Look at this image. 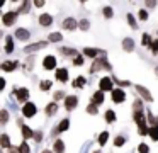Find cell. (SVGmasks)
<instances>
[{"instance_id":"6da1fadb","label":"cell","mask_w":158,"mask_h":153,"mask_svg":"<svg viewBox=\"0 0 158 153\" xmlns=\"http://www.w3.org/2000/svg\"><path fill=\"white\" fill-rule=\"evenodd\" d=\"M15 19H17V12L12 10V12H7L4 17H2V22H4L5 26H12V24L15 22Z\"/></svg>"},{"instance_id":"7a4b0ae2","label":"cell","mask_w":158,"mask_h":153,"mask_svg":"<svg viewBox=\"0 0 158 153\" xmlns=\"http://www.w3.org/2000/svg\"><path fill=\"white\" fill-rule=\"evenodd\" d=\"M100 68H106V70H110V65L107 63L106 60L94 61V65H92V68H90V71H97V70H100Z\"/></svg>"},{"instance_id":"3957f363","label":"cell","mask_w":158,"mask_h":153,"mask_svg":"<svg viewBox=\"0 0 158 153\" xmlns=\"http://www.w3.org/2000/svg\"><path fill=\"white\" fill-rule=\"evenodd\" d=\"M22 114L27 116V117H32V116L36 114V105H34V104H31V102L24 104V107H22Z\"/></svg>"},{"instance_id":"277c9868","label":"cell","mask_w":158,"mask_h":153,"mask_svg":"<svg viewBox=\"0 0 158 153\" xmlns=\"http://www.w3.org/2000/svg\"><path fill=\"white\" fill-rule=\"evenodd\" d=\"M77 104H78V99H77L75 95H68V97H65V105H66V109H68V111L75 109Z\"/></svg>"},{"instance_id":"5b68a950","label":"cell","mask_w":158,"mask_h":153,"mask_svg":"<svg viewBox=\"0 0 158 153\" xmlns=\"http://www.w3.org/2000/svg\"><path fill=\"white\" fill-rule=\"evenodd\" d=\"M15 97H17V100L26 102L29 99V90L27 88H17V90H15Z\"/></svg>"},{"instance_id":"8992f818","label":"cell","mask_w":158,"mask_h":153,"mask_svg":"<svg viewBox=\"0 0 158 153\" xmlns=\"http://www.w3.org/2000/svg\"><path fill=\"white\" fill-rule=\"evenodd\" d=\"M124 99H126V94H124V90H121V88H116V90H112V100H114V102H124Z\"/></svg>"},{"instance_id":"52a82bcc","label":"cell","mask_w":158,"mask_h":153,"mask_svg":"<svg viewBox=\"0 0 158 153\" xmlns=\"http://www.w3.org/2000/svg\"><path fill=\"white\" fill-rule=\"evenodd\" d=\"M43 66H44L46 70H53V68L56 66V58L55 56H46L44 61H43Z\"/></svg>"},{"instance_id":"ba28073f","label":"cell","mask_w":158,"mask_h":153,"mask_svg":"<svg viewBox=\"0 0 158 153\" xmlns=\"http://www.w3.org/2000/svg\"><path fill=\"white\" fill-rule=\"evenodd\" d=\"M100 90H112V80L109 77H104L100 78Z\"/></svg>"},{"instance_id":"9c48e42d","label":"cell","mask_w":158,"mask_h":153,"mask_svg":"<svg viewBox=\"0 0 158 153\" xmlns=\"http://www.w3.org/2000/svg\"><path fill=\"white\" fill-rule=\"evenodd\" d=\"M51 22H53V17L49 15V14H41V15H39V24H41L43 27L51 26Z\"/></svg>"},{"instance_id":"30bf717a","label":"cell","mask_w":158,"mask_h":153,"mask_svg":"<svg viewBox=\"0 0 158 153\" xmlns=\"http://www.w3.org/2000/svg\"><path fill=\"white\" fill-rule=\"evenodd\" d=\"M56 80H60V82L68 80V70H66V68H58V70H56Z\"/></svg>"},{"instance_id":"8fae6325","label":"cell","mask_w":158,"mask_h":153,"mask_svg":"<svg viewBox=\"0 0 158 153\" xmlns=\"http://www.w3.org/2000/svg\"><path fill=\"white\" fill-rule=\"evenodd\" d=\"M63 27L68 29V31H73L77 27V20L72 19V17H70V19H65V20H63Z\"/></svg>"},{"instance_id":"7c38bea8","label":"cell","mask_w":158,"mask_h":153,"mask_svg":"<svg viewBox=\"0 0 158 153\" xmlns=\"http://www.w3.org/2000/svg\"><path fill=\"white\" fill-rule=\"evenodd\" d=\"M15 37H17V39H29L31 34H29L27 29H17L15 31Z\"/></svg>"},{"instance_id":"4fadbf2b","label":"cell","mask_w":158,"mask_h":153,"mask_svg":"<svg viewBox=\"0 0 158 153\" xmlns=\"http://www.w3.org/2000/svg\"><path fill=\"white\" fill-rule=\"evenodd\" d=\"M123 48L127 51V53H131V51L134 49V43H133V39H129V37L123 39Z\"/></svg>"},{"instance_id":"5bb4252c","label":"cell","mask_w":158,"mask_h":153,"mask_svg":"<svg viewBox=\"0 0 158 153\" xmlns=\"http://www.w3.org/2000/svg\"><path fill=\"white\" fill-rule=\"evenodd\" d=\"M46 46V43H34V44H31V46H27L26 48V53H31V51H36V49H43V48Z\"/></svg>"},{"instance_id":"9a60e30c","label":"cell","mask_w":158,"mask_h":153,"mask_svg":"<svg viewBox=\"0 0 158 153\" xmlns=\"http://www.w3.org/2000/svg\"><path fill=\"white\" fill-rule=\"evenodd\" d=\"M136 90L139 92V94L143 95V97L146 99V100H151V95H150V90H146V88H144V87H141V85H136Z\"/></svg>"},{"instance_id":"2e32d148","label":"cell","mask_w":158,"mask_h":153,"mask_svg":"<svg viewBox=\"0 0 158 153\" xmlns=\"http://www.w3.org/2000/svg\"><path fill=\"white\" fill-rule=\"evenodd\" d=\"M56 111H58V105H56V102H51V104H48V107H46V114H48V116L56 114Z\"/></svg>"},{"instance_id":"e0dca14e","label":"cell","mask_w":158,"mask_h":153,"mask_svg":"<svg viewBox=\"0 0 158 153\" xmlns=\"http://www.w3.org/2000/svg\"><path fill=\"white\" fill-rule=\"evenodd\" d=\"M83 53H85L87 56H90V58H95L97 54H99V53H102V51H99V49H94V48H85V49H83Z\"/></svg>"},{"instance_id":"ac0fdd59","label":"cell","mask_w":158,"mask_h":153,"mask_svg":"<svg viewBox=\"0 0 158 153\" xmlns=\"http://www.w3.org/2000/svg\"><path fill=\"white\" fill-rule=\"evenodd\" d=\"M92 100L95 102V104H102V102H104V94H102V90L95 92V94H94V97H92Z\"/></svg>"},{"instance_id":"d6986e66","label":"cell","mask_w":158,"mask_h":153,"mask_svg":"<svg viewBox=\"0 0 158 153\" xmlns=\"http://www.w3.org/2000/svg\"><path fill=\"white\" fill-rule=\"evenodd\" d=\"M53 150H55V153H63L65 151V143H63L61 139H58V141L55 143V148Z\"/></svg>"},{"instance_id":"ffe728a7","label":"cell","mask_w":158,"mask_h":153,"mask_svg":"<svg viewBox=\"0 0 158 153\" xmlns=\"http://www.w3.org/2000/svg\"><path fill=\"white\" fill-rule=\"evenodd\" d=\"M22 136H24V138H32V136H34V133H32L31 128H27V126H22Z\"/></svg>"},{"instance_id":"44dd1931","label":"cell","mask_w":158,"mask_h":153,"mask_svg":"<svg viewBox=\"0 0 158 153\" xmlns=\"http://www.w3.org/2000/svg\"><path fill=\"white\" fill-rule=\"evenodd\" d=\"M48 39L51 41V43H60V41H61L63 37H61V34H60V32H53V34H49Z\"/></svg>"},{"instance_id":"7402d4cb","label":"cell","mask_w":158,"mask_h":153,"mask_svg":"<svg viewBox=\"0 0 158 153\" xmlns=\"http://www.w3.org/2000/svg\"><path fill=\"white\" fill-rule=\"evenodd\" d=\"M83 85H85V78H83V77H77L75 82H73V87L80 88V87H83Z\"/></svg>"},{"instance_id":"603a6c76","label":"cell","mask_w":158,"mask_h":153,"mask_svg":"<svg viewBox=\"0 0 158 153\" xmlns=\"http://www.w3.org/2000/svg\"><path fill=\"white\" fill-rule=\"evenodd\" d=\"M12 49H14V41H12V37H7V43H5V53H12Z\"/></svg>"},{"instance_id":"cb8c5ba5","label":"cell","mask_w":158,"mask_h":153,"mask_svg":"<svg viewBox=\"0 0 158 153\" xmlns=\"http://www.w3.org/2000/svg\"><path fill=\"white\" fill-rule=\"evenodd\" d=\"M68 128H70V121L68 119H63V121L60 122V126H58V131H66Z\"/></svg>"},{"instance_id":"d4e9b609","label":"cell","mask_w":158,"mask_h":153,"mask_svg":"<svg viewBox=\"0 0 158 153\" xmlns=\"http://www.w3.org/2000/svg\"><path fill=\"white\" fill-rule=\"evenodd\" d=\"M2 68H4L5 71H12V70H15V63H12V61H5V63L2 65Z\"/></svg>"},{"instance_id":"484cf974","label":"cell","mask_w":158,"mask_h":153,"mask_svg":"<svg viewBox=\"0 0 158 153\" xmlns=\"http://www.w3.org/2000/svg\"><path fill=\"white\" fill-rule=\"evenodd\" d=\"M106 121L107 122H114V121H116V114H114V111H106Z\"/></svg>"},{"instance_id":"4316f807","label":"cell","mask_w":158,"mask_h":153,"mask_svg":"<svg viewBox=\"0 0 158 153\" xmlns=\"http://www.w3.org/2000/svg\"><path fill=\"white\" fill-rule=\"evenodd\" d=\"M150 136H151V139L158 141V126H153V128H150Z\"/></svg>"},{"instance_id":"83f0119b","label":"cell","mask_w":158,"mask_h":153,"mask_svg":"<svg viewBox=\"0 0 158 153\" xmlns=\"http://www.w3.org/2000/svg\"><path fill=\"white\" fill-rule=\"evenodd\" d=\"M107 138H109V133H107V131L100 133V136H99V145H100V146H102V145H106Z\"/></svg>"},{"instance_id":"f1b7e54d","label":"cell","mask_w":158,"mask_h":153,"mask_svg":"<svg viewBox=\"0 0 158 153\" xmlns=\"http://www.w3.org/2000/svg\"><path fill=\"white\" fill-rule=\"evenodd\" d=\"M61 53H63V54H66V56H75V54H77V51L73 49V48H63V49H61Z\"/></svg>"},{"instance_id":"f546056e","label":"cell","mask_w":158,"mask_h":153,"mask_svg":"<svg viewBox=\"0 0 158 153\" xmlns=\"http://www.w3.org/2000/svg\"><path fill=\"white\" fill-rule=\"evenodd\" d=\"M19 151H21V153H31V148H29L27 143H22V145L19 146Z\"/></svg>"},{"instance_id":"4dcf8cb0","label":"cell","mask_w":158,"mask_h":153,"mask_svg":"<svg viewBox=\"0 0 158 153\" xmlns=\"http://www.w3.org/2000/svg\"><path fill=\"white\" fill-rule=\"evenodd\" d=\"M87 112H89V114H97V112H99V109H97V104H90L89 107H87Z\"/></svg>"},{"instance_id":"1f68e13d","label":"cell","mask_w":158,"mask_h":153,"mask_svg":"<svg viewBox=\"0 0 158 153\" xmlns=\"http://www.w3.org/2000/svg\"><path fill=\"white\" fill-rule=\"evenodd\" d=\"M124 143H126V139H124L123 136H117V138L114 139V145H116V146H123Z\"/></svg>"},{"instance_id":"d6a6232c","label":"cell","mask_w":158,"mask_h":153,"mask_svg":"<svg viewBox=\"0 0 158 153\" xmlns=\"http://www.w3.org/2000/svg\"><path fill=\"white\" fill-rule=\"evenodd\" d=\"M138 151H139V153H148V151H150V148H148V145L141 143V145L138 146Z\"/></svg>"},{"instance_id":"836d02e7","label":"cell","mask_w":158,"mask_h":153,"mask_svg":"<svg viewBox=\"0 0 158 153\" xmlns=\"http://www.w3.org/2000/svg\"><path fill=\"white\" fill-rule=\"evenodd\" d=\"M73 63H75V66H80V65H83V56H82V54H78V56H75V60H73Z\"/></svg>"},{"instance_id":"e575fe53","label":"cell","mask_w":158,"mask_h":153,"mask_svg":"<svg viewBox=\"0 0 158 153\" xmlns=\"http://www.w3.org/2000/svg\"><path fill=\"white\" fill-rule=\"evenodd\" d=\"M127 22H129V26L133 27V29H136V20H134V17L131 15V14H127Z\"/></svg>"},{"instance_id":"d590c367","label":"cell","mask_w":158,"mask_h":153,"mask_svg":"<svg viewBox=\"0 0 158 153\" xmlns=\"http://www.w3.org/2000/svg\"><path fill=\"white\" fill-rule=\"evenodd\" d=\"M29 7H31V3H29V2H24V3H22V7H21V10H19V12H21V14H26V12L29 10Z\"/></svg>"},{"instance_id":"8d00e7d4","label":"cell","mask_w":158,"mask_h":153,"mask_svg":"<svg viewBox=\"0 0 158 153\" xmlns=\"http://www.w3.org/2000/svg\"><path fill=\"white\" fill-rule=\"evenodd\" d=\"M151 51H153V54H158V39H155L151 43Z\"/></svg>"},{"instance_id":"74e56055","label":"cell","mask_w":158,"mask_h":153,"mask_svg":"<svg viewBox=\"0 0 158 153\" xmlns=\"http://www.w3.org/2000/svg\"><path fill=\"white\" fill-rule=\"evenodd\" d=\"M49 87H51V80H44V82H41V88H43V90H48Z\"/></svg>"},{"instance_id":"f35d334b","label":"cell","mask_w":158,"mask_h":153,"mask_svg":"<svg viewBox=\"0 0 158 153\" xmlns=\"http://www.w3.org/2000/svg\"><path fill=\"white\" fill-rule=\"evenodd\" d=\"M2 146H4V148H9V136L7 134H2Z\"/></svg>"},{"instance_id":"ab89813d","label":"cell","mask_w":158,"mask_h":153,"mask_svg":"<svg viewBox=\"0 0 158 153\" xmlns=\"http://www.w3.org/2000/svg\"><path fill=\"white\" fill-rule=\"evenodd\" d=\"M104 15H106L107 19H110V17H112V9H110V7H106V9H104Z\"/></svg>"},{"instance_id":"60d3db41","label":"cell","mask_w":158,"mask_h":153,"mask_svg":"<svg viewBox=\"0 0 158 153\" xmlns=\"http://www.w3.org/2000/svg\"><path fill=\"white\" fill-rule=\"evenodd\" d=\"M78 26H80V29L87 31V29H89V26H90V22H89V20H82V22H80Z\"/></svg>"},{"instance_id":"b9f144b4","label":"cell","mask_w":158,"mask_h":153,"mask_svg":"<svg viewBox=\"0 0 158 153\" xmlns=\"http://www.w3.org/2000/svg\"><path fill=\"white\" fill-rule=\"evenodd\" d=\"M139 19L141 20H146L148 19V12H146V10H139Z\"/></svg>"},{"instance_id":"7bdbcfd3","label":"cell","mask_w":158,"mask_h":153,"mask_svg":"<svg viewBox=\"0 0 158 153\" xmlns=\"http://www.w3.org/2000/svg\"><path fill=\"white\" fill-rule=\"evenodd\" d=\"M151 43V37L148 36V34H143V44L146 46V44H150Z\"/></svg>"},{"instance_id":"ee69618b","label":"cell","mask_w":158,"mask_h":153,"mask_svg":"<svg viewBox=\"0 0 158 153\" xmlns=\"http://www.w3.org/2000/svg\"><path fill=\"white\" fill-rule=\"evenodd\" d=\"M7 121H9V114H7V111L4 109V111H2V122H7Z\"/></svg>"},{"instance_id":"f6af8a7d","label":"cell","mask_w":158,"mask_h":153,"mask_svg":"<svg viewBox=\"0 0 158 153\" xmlns=\"http://www.w3.org/2000/svg\"><path fill=\"white\" fill-rule=\"evenodd\" d=\"M65 95H63V92H56L55 94V99H63Z\"/></svg>"},{"instance_id":"bcb514c9","label":"cell","mask_w":158,"mask_h":153,"mask_svg":"<svg viewBox=\"0 0 158 153\" xmlns=\"http://www.w3.org/2000/svg\"><path fill=\"white\" fill-rule=\"evenodd\" d=\"M34 5H36V7H39V9H41V7L44 5V2H43V0H41V2H39V0H38V2H34Z\"/></svg>"},{"instance_id":"7dc6e473","label":"cell","mask_w":158,"mask_h":153,"mask_svg":"<svg viewBox=\"0 0 158 153\" xmlns=\"http://www.w3.org/2000/svg\"><path fill=\"white\" fill-rule=\"evenodd\" d=\"M5 87V80L4 78H0V88H4Z\"/></svg>"},{"instance_id":"c3c4849f","label":"cell","mask_w":158,"mask_h":153,"mask_svg":"<svg viewBox=\"0 0 158 153\" xmlns=\"http://www.w3.org/2000/svg\"><path fill=\"white\" fill-rule=\"evenodd\" d=\"M34 138L38 139V141H41V138H43V136H41V133H36V136H34Z\"/></svg>"},{"instance_id":"681fc988","label":"cell","mask_w":158,"mask_h":153,"mask_svg":"<svg viewBox=\"0 0 158 153\" xmlns=\"http://www.w3.org/2000/svg\"><path fill=\"white\" fill-rule=\"evenodd\" d=\"M43 153H51V151H49V150H44V151H43Z\"/></svg>"},{"instance_id":"f907efd6","label":"cell","mask_w":158,"mask_h":153,"mask_svg":"<svg viewBox=\"0 0 158 153\" xmlns=\"http://www.w3.org/2000/svg\"><path fill=\"white\" fill-rule=\"evenodd\" d=\"M94 153H100V151H94Z\"/></svg>"}]
</instances>
